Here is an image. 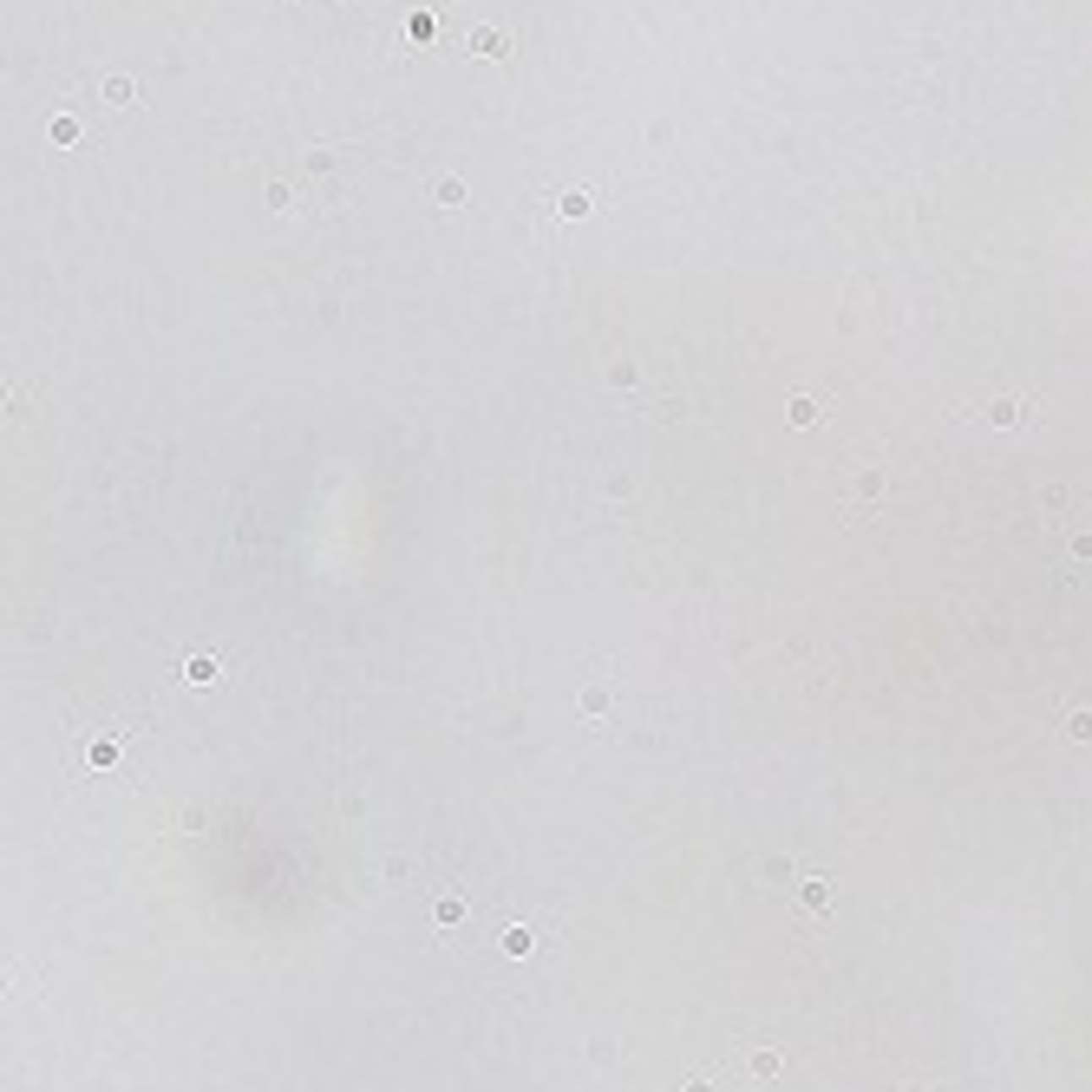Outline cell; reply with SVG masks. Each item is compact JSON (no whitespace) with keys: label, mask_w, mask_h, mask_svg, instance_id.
Wrapping results in <instances>:
<instances>
[{"label":"cell","mask_w":1092,"mask_h":1092,"mask_svg":"<svg viewBox=\"0 0 1092 1092\" xmlns=\"http://www.w3.org/2000/svg\"><path fill=\"white\" fill-rule=\"evenodd\" d=\"M798 896H805V909H824V903H831V890H824V876H805V883H798Z\"/></svg>","instance_id":"obj_7"},{"label":"cell","mask_w":1092,"mask_h":1092,"mask_svg":"<svg viewBox=\"0 0 1092 1092\" xmlns=\"http://www.w3.org/2000/svg\"><path fill=\"white\" fill-rule=\"evenodd\" d=\"M609 379H615V386H642V367H635V360H615V367H609Z\"/></svg>","instance_id":"obj_10"},{"label":"cell","mask_w":1092,"mask_h":1092,"mask_svg":"<svg viewBox=\"0 0 1092 1092\" xmlns=\"http://www.w3.org/2000/svg\"><path fill=\"white\" fill-rule=\"evenodd\" d=\"M778 1067H785V1060H778V1053H772V1046H766V1053H752V1073H766V1079H772V1073H778Z\"/></svg>","instance_id":"obj_13"},{"label":"cell","mask_w":1092,"mask_h":1092,"mask_svg":"<svg viewBox=\"0 0 1092 1092\" xmlns=\"http://www.w3.org/2000/svg\"><path fill=\"white\" fill-rule=\"evenodd\" d=\"M439 203H445V210H458V203H465V183H458V177H439Z\"/></svg>","instance_id":"obj_9"},{"label":"cell","mask_w":1092,"mask_h":1092,"mask_svg":"<svg viewBox=\"0 0 1092 1092\" xmlns=\"http://www.w3.org/2000/svg\"><path fill=\"white\" fill-rule=\"evenodd\" d=\"M870 497H883V472H864V478H850V504H870Z\"/></svg>","instance_id":"obj_5"},{"label":"cell","mask_w":1092,"mask_h":1092,"mask_svg":"<svg viewBox=\"0 0 1092 1092\" xmlns=\"http://www.w3.org/2000/svg\"><path fill=\"white\" fill-rule=\"evenodd\" d=\"M785 412H792V425H818V419H824V406H818V399H805V393H798Z\"/></svg>","instance_id":"obj_6"},{"label":"cell","mask_w":1092,"mask_h":1092,"mask_svg":"<svg viewBox=\"0 0 1092 1092\" xmlns=\"http://www.w3.org/2000/svg\"><path fill=\"white\" fill-rule=\"evenodd\" d=\"M131 99H138L131 79H105V105H131Z\"/></svg>","instance_id":"obj_8"},{"label":"cell","mask_w":1092,"mask_h":1092,"mask_svg":"<svg viewBox=\"0 0 1092 1092\" xmlns=\"http://www.w3.org/2000/svg\"><path fill=\"white\" fill-rule=\"evenodd\" d=\"M472 52H484V59H504V52H511V40H504L497 26H478V33H472Z\"/></svg>","instance_id":"obj_2"},{"label":"cell","mask_w":1092,"mask_h":1092,"mask_svg":"<svg viewBox=\"0 0 1092 1092\" xmlns=\"http://www.w3.org/2000/svg\"><path fill=\"white\" fill-rule=\"evenodd\" d=\"M1067 733L1073 740H1092V713H1067Z\"/></svg>","instance_id":"obj_14"},{"label":"cell","mask_w":1092,"mask_h":1092,"mask_svg":"<svg viewBox=\"0 0 1092 1092\" xmlns=\"http://www.w3.org/2000/svg\"><path fill=\"white\" fill-rule=\"evenodd\" d=\"M183 680H190V687H216V661H210V654H190V661H183Z\"/></svg>","instance_id":"obj_3"},{"label":"cell","mask_w":1092,"mask_h":1092,"mask_svg":"<svg viewBox=\"0 0 1092 1092\" xmlns=\"http://www.w3.org/2000/svg\"><path fill=\"white\" fill-rule=\"evenodd\" d=\"M1027 412H1034L1027 399H988V406H981V419H988V425H1020Z\"/></svg>","instance_id":"obj_1"},{"label":"cell","mask_w":1092,"mask_h":1092,"mask_svg":"<svg viewBox=\"0 0 1092 1092\" xmlns=\"http://www.w3.org/2000/svg\"><path fill=\"white\" fill-rule=\"evenodd\" d=\"M458 916H465V896H445V903H439V922H445V929H451V922H458Z\"/></svg>","instance_id":"obj_12"},{"label":"cell","mask_w":1092,"mask_h":1092,"mask_svg":"<svg viewBox=\"0 0 1092 1092\" xmlns=\"http://www.w3.org/2000/svg\"><path fill=\"white\" fill-rule=\"evenodd\" d=\"M52 145H79V118H52Z\"/></svg>","instance_id":"obj_11"},{"label":"cell","mask_w":1092,"mask_h":1092,"mask_svg":"<svg viewBox=\"0 0 1092 1092\" xmlns=\"http://www.w3.org/2000/svg\"><path fill=\"white\" fill-rule=\"evenodd\" d=\"M589 210H596L589 190H563V197H556V216H570V223H576V216H589Z\"/></svg>","instance_id":"obj_4"}]
</instances>
